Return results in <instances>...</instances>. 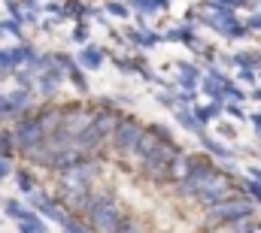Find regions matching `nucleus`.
I'll list each match as a JSON object with an SVG mask.
<instances>
[{
	"label": "nucleus",
	"instance_id": "1",
	"mask_svg": "<svg viewBox=\"0 0 261 233\" xmlns=\"http://www.w3.org/2000/svg\"><path fill=\"white\" fill-rule=\"evenodd\" d=\"M125 206L119 203V197L113 194V188H97L94 185V194H91V203L85 209V224L97 233H113L122 221H125Z\"/></svg>",
	"mask_w": 261,
	"mask_h": 233
},
{
	"label": "nucleus",
	"instance_id": "2",
	"mask_svg": "<svg viewBox=\"0 0 261 233\" xmlns=\"http://www.w3.org/2000/svg\"><path fill=\"white\" fill-rule=\"evenodd\" d=\"M258 206L246 197V194H234L210 209H203V221H200V230L206 233H219L228 224H237V221H246V218H255Z\"/></svg>",
	"mask_w": 261,
	"mask_h": 233
},
{
	"label": "nucleus",
	"instance_id": "3",
	"mask_svg": "<svg viewBox=\"0 0 261 233\" xmlns=\"http://www.w3.org/2000/svg\"><path fill=\"white\" fill-rule=\"evenodd\" d=\"M234 194H240V179L234 176L231 167L216 164V170L206 176V182L197 188L195 203L203 206V209H210V206H216V203H222V200H228V197H234Z\"/></svg>",
	"mask_w": 261,
	"mask_h": 233
},
{
	"label": "nucleus",
	"instance_id": "4",
	"mask_svg": "<svg viewBox=\"0 0 261 233\" xmlns=\"http://www.w3.org/2000/svg\"><path fill=\"white\" fill-rule=\"evenodd\" d=\"M55 176V191H79V188H94L103 176V164L100 158H82L79 164L67 167Z\"/></svg>",
	"mask_w": 261,
	"mask_h": 233
},
{
	"label": "nucleus",
	"instance_id": "5",
	"mask_svg": "<svg viewBox=\"0 0 261 233\" xmlns=\"http://www.w3.org/2000/svg\"><path fill=\"white\" fill-rule=\"evenodd\" d=\"M182 149H179V142H164L149 161H143V164H137V173L143 176L149 185H158V188H164V185H170V164H173V158L179 155Z\"/></svg>",
	"mask_w": 261,
	"mask_h": 233
},
{
	"label": "nucleus",
	"instance_id": "6",
	"mask_svg": "<svg viewBox=\"0 0 261 233\" xmlns=\"http://www.w3.org/2000/svg\"><path fill=\"white\" fill-rule=\"evenodd\" d=\"M94 121V103L88 97H79V100H67L61 103V133H67L70 139H76L82 130H88Z\"/></svg>",
	"mask_w": 261,
	"mask_h": 233
},
{
	"label": "nucleus",
	"instance_id": "7",
	"mask_svg": "<svg viewBox=\"0 0 261 233\" xmlns=\"http://www.w3.org/2000/svg\"><path fill=\"white\" fill-rule=\"evenodd\" d=\"M143 133H146V124H143L140 118L122 115L119 124H116V130H113V136H110V152H113L116 158H130Z\"/></svg>",
	"mask_w": 261,
	"mask_h": 233
},
{
	"label": "nucleus",
	"instance_id": "8",
	"mask_svg": "<svg viewBox=\"0 0 261 233\" xmlns=\"http://www.w3.org/2000/svg\"><path fill=\"white\" fill-rule=\"evenodd\" d=\"M9 130H12V139H15V152H18V158L46 139V130H43L40 118L34 115V112H28V115L15 118V121L9 124Z\"/></svg>",
	"mask_w": 261,
	"mask_h": 233
},
{
	"label": "nucleus",
	"instance_id": "9",
	"mask_svg": "<svg viewBox=\"0 0 261 233\" xmlns=\"http://www.w3.org/2000/svg\"><path fill=\"white\" fill-rule=\"evenodd\" d=\"M24 203L37 212V215H43L49 224H64L67 218H70V212H67L64 206H61V200L55 197V191H46V188H37L34 194H28L24 197Z\"/></svg>",
	"mask_w": 261,
	"mask_h": 233
},
{
	"label": "nucleus",
	"instance_id": "10",
	"mask_svg": "<svg viewBox=\"0 0 261 233\" xmlns=\"http://www.w3.org/2000/svg\"><path fill=\"white\" fill-rule=\"evenodd\" d=\"M6 100H9L12 121L37 109V94H34V91H28V88H15V85H12V88L6 91ZM12 121H9V124H12Z\"/></svg>",
	"mask_w": 261,
	"mask_h": 233
},
{
	"label": "nucleus",
	"instance_id": "11",
	"mask_svg": "<svg viewBox=\"0 0 261 233\" xmlns=\"http://www.w3.org/2000/svg\"><path fill=\"white\" fill-rule=\"evenodd\" d=\"M73 58H76V64H79L85 73H97V70L107 64L110 52H107L103 46H97V43H88V46H79V52H76Z\"/></svg>",
	"mask_w": 261,
	"mask_h": 233
},
{
	"label": "nucleus",
	"instance_id": "12",
	"mask_svg": "<svg viewBox=\"0 0 261 233\" xmlns=\"http://www.w3.org/2000/svg\"><path fill=\"white\" fill-rule=\"evenodd\" d=\"M176 67V88H182V91H197V85H200V79H203V70L197 67L195 61H176L173 64Z\"/></svg>",
	"mask_w": 261,
	"mask_h": 233
},
{
	"label": "nucleus",
	"instance_id": "13",
	"mask_svg": "<svg viewBox=\"0 0 261 233\" xmlns=\"http://www.w3.org/2000/svg\"><path fill=\"white\" fill-rule=\"evenodd\" d=\"M122 37H125V43H130L134 49H155V46L164 43V34H158L152 27H128Z\"/></svg>",
	"mask_w": 261,
	"mask_h": 233
},
{
	"label": "nucleus",
	"instance_id": "14",
	"mask_svg": "<svg viewBox=\"0 0 261 233\" xmlns=\"http://www.w3.org/2000/svg\"><path fill=\"white\" fill-rule=\"evenodd\" d=\"M200 149H203L216 164H222V167H231V164H234V158H237V152H234V149H228L222 139H216V136H210V133H206V136H200Z\"/></svg>",
	"mask_w": 261,
	"mask_h": 233
},
{
	"label": "nucleus",
	"instance_id": "15",
	"mask_svg": "<svg viewBox=\"0 0 261 233\" xmlns=\"http://www.w3.org/2000/svg\"><path fill=\"white\" fill-rule=\"evenodd\" d=\"M34 115L40 118V124H43V130L49 136V133H55L61 127V103L58 100H43V103H37Z\"/></svg>",
	"mask_w": 261,
	"mask_h": 233
},
{
	"label": "nucleus",
	"instance_id": "16",
	"mask_svg": "<svg viewBox=\"0 0 261 233\" xmlns=\"http://www.w3.org/2000/svg\"><path fill=\"white\" fill-rule=\"evenodd\" d=\"M12 182H15V191H18V197H28V194H34L37 188H40V179L34 173V167H28V164H15V170H12Z\"/></svg>",
	"mask_w": 261,
	"mask_h": 233
},
{
	"label": "nucleus",
	"instance_id": "17",
	"mask_svg": "<svg viewBox=\"0 0 261 233\" xmlns=\"http://www.w3.org/2000/svg\"><path fill=\"white\" fill-rule=\"evenodd\" d=\"M125 115L122 109H94V121H91V127L110 142V136H113V130H116V124H119V118Z\"/></svg>",
	"mask_w": 261,
	"mask_h": 233
},
{
	"label": "nucleus",
	"instance_id": "18",
	"mask_svg": "<svg viewBox=\"0 0 261 233\" xmlns=\"http://www.w3.org/2000/svg\"><path fill=\"white\" fill-rule=\"evenodd\" d=\"M9 49V61H12V70H18V67H31L37 55H40V49L34 46V43H28V40H21V43H15V46H6Z\"/></svg>",
	"mask_w": 261,
	"mask_h": 233
},
{
	"label": "nucleus",
	"instance_id": "19",
	"mask_svg": "<svg viewBox=\"0 0 261 233\" xmlns=\"http://www.w3.org/2000/svg\"><path fill=\"white\" fill-rule=\"evenodd\" d=\"M173 118H176V124H179L182 130H189L192 136H197V139H200V136H206V127L195 118L192 106H176V109H173Z\"/></svg>",
	"mask_w": 261,
	"mask_h": 233
},
{
	"label": "nucleus",
	"instance_id": "20",
	"mask_svg": "<svg viewBox=\"0 0 261 233\" xmlns=\"http://www.w3.org/2000/svg\"><path fill=\"white\" fill-rule=\"evenodd\" d=\"M192 112H195V118L206 127V124H213V121H219V118L225 115V103H195L192 106Z\"/></svg>",
	"mask_w": 261,
	"mask_h": 233
},
{
	"label": "nucleus",
	"instance_id": "21",
	"mask_svg": "<svg viewBox=\"0 0 261 233\" xmlns=\"http://www.w3.org/2000/svg\"><path fill=\"white\" fill-rule=\"evenodd\" d=\"M225 79H228V76H225ZM197 91H200V94H206V100H213V103H228L222 82H216V79H210V76H203V79H200Z\"/></svg>",
	"mask_w": 261,
	"mask_h": 233
},
{
	"label": "nucleus",
	"instance_id": "22",
	"mask_svg": "<svg viewBox=\"0 0 261 233\" xmlns=\"http://www.w3.org/2000/svg\"><path fill=\"white\" fill-rule=\"evenodd\" d=\"M24 212H28V203H24L21 197H3V203H0V215H6L9 221H21Z\"/></svg>",
	"mask_w": 261,
	"mask_h": 233
},
{
	"label": "nucleus",
	"instance_id": "23",
	"mask_svg": "<svg viewBox=\"0 0 261 233\" xmlns=\"http://www.w3.org/2000/svg\"><path fill=\"white\" fill-rule=\"evenodd\" d=\"M222 88H225V97H228V103H246V100H249V91H246L243 85H237L231 76L222 82Z\"/></svg>",
	"mask_w": 261,
	"mask_h": 233
},
{
	"label": "nucleus",
	"instance_id": "24",
	"mask_svg": "<svg viewBox=\"0 0 261 233\" xmlns=\"http://www.w3.org/2000/svg\"><path fill=\"white\" fill-rule=\"evenodd\" d=\"M0 31H3V37H9V40H15V43H21L24 40V24L18 21V18H0Z\"/></svg>",
	"mask_w": 261,
	"mask_h": 233
},
{
	"label": "nucleus",
	"instance_id": "25",
	"mask_svg": "<svg viewBox=\"0 0 261 233\" xmlns=\"http://www.w3.org/2000/svg\"><path fill=\"white\" fill-rule=\"evenodd\" d=\"M195 37V24H179V27H170V31H164V43H189Z\"/></svg>",
	"mask_w": 261,
	"mask_h": 233
},
{
	"label": "nucleus",
	"instance_id": "26",
	"mask_svg": "<svg viewBox=\"0 0 261 233\" xmlns=\"http://www.w3.org/2000/svg\"><path fill=\"white\" fill-rule=\"evenodd\" d=\"M186 176H189V152H179V155L173 158V164H170V185L182 182Z\"/></svg>",
	"mask_w": 261,
	"mask_h": 233
},
{
	"label": "nucleus",
	"instance_id": "27",
	"mask_svg": "<svg viewBox=\"0 0 261 233\" xmlns=\"http://www.w3.org/2000/svg\"><path fill=\"white\" fill-rule=\"evenodd\" d=\"M240 194H246V197L261 209V182H255L252 176H246V179L240 176Z\"/></svg>",
	"mask_w": 261,
	"mask_h": 233
},
{
	"label": "nucleus",
	"instance_id": "28",
	"mask_svg": "<svg viewBox=\"0 0 261 233\" xmlns=\"http://www.w3.org/2000/svg\"><path fill=\"white\" fill-rule=\"evenodd\" d=\"M70 43H73V46H88V43H91V27H88V21H76V24H73Z\"/></svg>",
	"mask_w": 261,
	"mask_h": 233
},
{
	"label": "nucleus",
	"instance_id": "29",
	"mask_svg": "<svg viewBox=\"0 0 261 233\" xmlns=\"http://www.w3.org/2000/svg\"><path fill=\"white\" fill-rule=\"evenodd\" d=\"M0 158H18L15 152V139H12V130L9 127H0Z\"/></svg>",
	"mask_w": 261,
	"mask_h": 233
},
{
	"label": "nucleus",
	"instance_id": "30",
	"mask_svg": "<svg viewBox=\"0 0 261 233\" xmlns=\"http://www.w3.org/2000/svg\"><path fill=\"white\" fill-rule=\"evenodd\" d=\"M225 233H261V221L258 218H246V221H237V224H228L222 227Z\"/></svg>",
	"mask_w": 261,
	"mask_h": 233
},
{
	"label": "nucleus",
	"instance_id": "31",
	"mask_svg": "<svg viewBox=\"0 0 261 233\" xmlns=\"http://www.w3.org/2000/svg\"><path fill=\"white\" fill-rule=\"evenodd\" d=\"M103 12L113 15V18H130V6L128 3H119V0H110V3L103 6Z\"/></svg>",
	"mask_w": 261,
	"mask_h": 233
},
{
	"label": "nucleus",
	"instance_id": "32",
	"mask_svg": "<svg viewBox=\"0 0 261 233\" xmlns=\"http://www.w3.org/2000/svg\"><path fill=\"white\" fill-rule=\"evenodd\" d=\"M146 127H149V130L158 136V139H164V142H176V136H173V130H170L167 124H161V121H149Z\"/></svg>",
	"mask_w": 261,
	"mask_h": 233
},
{
	"label": "nucleus",
	"instance_id": "33",
	"mask_svg": "<svg viewBox=\"0 0 261 233\" xmlns=\"http://www.w3.org/2000/svg\"><path fill=\"white\" fill-rule=\"evenodd\" d=\"M113 233H146V224L137 221V218H130V215H125V221H122Z\"/></svg>",
	"mask_w": 261,
	"mask_h": 233
},
{
	"label": "nucleus",
	"instance_id": "34",
	"mask_svg": "<svg viewBox=\"0 0 261 233\" xmlns=\"http://www.w3.org/2000/svg\"><path fill=\"white\" fill-rule=\"evenodd\" d=\"M110 61H113V67L119 70V73H125V76H130L134 73V64H130V55H110Z\"/></svg>",
	"mask_w": 261,
	"mask_h": 233
},
{
	"label": "nucleus",
	"instance_id": "35",
	"mask_svg": "<svg viewBox=\"0 0 261 233\" xmlns=\"http://www.w3.org/2000/svg\"><path fill=\"white\" fill-rule=\"evenodd\" d=\"M197 94H200V91H182V88H176V91H173L176 106H195V103H197Z\"/></svg>",
	"mask_w": 261,
	"mask_h": 233
},
{
	"label": "nucleus",
	"instance_id": "36",
	"mask_svg": "<svg viewBox=\"0 0 261 233\" xmlns=\"http://www.w3.org/2000/svg\"><path fill=\"white\" fill-rule=\"evenodd\" d=\"M216 136H222V139H237V127L231 124V121H216Z\"/></svg>",
	"mask_w": 261,
	"mask_h": 233
},
{
	"label": "nucleus",
	"instance_id": "37",
	"mask_svg": "<svg viewBox=\"0 0 261 233\" xmlns=\"http://www.w3.org/2000/svg\"><path fill=\"white\" fill-rule=\"evenodd\" d=\"M225 115L234 118V121H249L246 109H243V103H225Z\"/></svg>",
	"mask_w": 261,
	"mask_h": 233
},
{
	"label": "nucleus",
	"instance_id": "38",
	"mask_svg": "<svg viewBox=\"0 0 261 233\" xmlns=\"http://www.w3.org/2000/svg\"><path fill=\"white\" fill-rule=\"evenodd\" d=\"M155 103L164 106V109H170V112L176 109V97H173V91H158V94H155Z\"/></svg>",
	"mask_w": 261,
	"mask_h": 233
},
{
	"label": "nucleus",
	"instance_id": "39",
	"mask_svg": "<svg viewBox=\"0 0 261 233\" xmlns=\"http://www.w3.org/2000/svg\"><path fill=\"white\" fill-rule=\"evenodd\" d=\"M237 82L240 85H258V70H237Z\"/></svg>",
	"mask_w": 261,
	"mask_h": 233
},
{
	"label": "nucleus",
	"instance_id": "40",
	"mask_svg": "<svg viewBox=\"0 0 261 233\" xmlns=\"http://www.w3.org/2000/svg\"><path fill=\"white\" fill-rule=\"evenodd\" d=\"M12 170H15V161L12 158H0V182L12 179Z\"/></svg>",
	"mask_w": 261,
	"mask_h": 233
},
{
	"label": "nucleus",
	"instance_id": "41",
	"mask_svg": "<svg viewBox=\"0 0 261 233\" xmlns=\"http://www.w3.org/2000/svg\"><path fill=\"white\" fill-rule=\"evenodd\" d=\"M12 112H9V100H6V91H0V124H9Z\"/></svg>",
	"mask_w": 261,
	"mask_h": 233
},
{
	"label": "nucleus",
	"instance_id": "42",
	"mask_svg": "<svg viewBox=\"0 0 261 233\" xmlns=\"http://www.w3.org/2000/svg\"><path fill=\"white\" fill-rule=\"evenodd\" d=\"M243 24L249 27V34H261V12H252L249 18H243Z\"/></svg>",
	"mask_w": 261,
	"mask_h": 233
},
{
	"label": "nucleus",
	"instance_id": "43",
	"mask_svg": "<svg viewBox=\"0 0 261 233\" xmlns=\"http://www.w3.org/2000/svg\"><path fill=\"white\" fill-rule=\"evenodd\" d=\"M0 70L12 76V61H9V49L6 46H0Z\"/></svg>",
	"mask_w": 261,
	"mask_h": 233
},
{
	"label": "nucleus",
	"instance_id": "44",
	"mask_svg": "<svg viewBox=\"0 0 261 233\" xmlns=\"http://www.w3.org/2000/svg\"><path fill=\"white\" fill-rule=\"evenodd\" d=\"M15 230H18V233H37L31 224H28V221H15Z\"/></svg>",
	"mask_w": 261,
	"mask_h": 233
},
{
	"label": "nucleus",
	"instance_id": "45",
	"mask_svg": "<svg viewBox=\"0 0 261 233\" xmlns=\"http://www.w3.org/2000/svg\"><path fill=\"white\" fill-rule=\"evenodd\" d=\"M249 100H258V103H261V85H255V88L249 91Z\"/></svg>",
	"mask_w": 261,
	"mask_h": 233
},
{
	"label": "nucleus",
	"instance_id": "46",
	"mask_svg": "<svg viewBox=\"0 0 261 233\" xmlns=\"http://www.w3.org/2000/svg\"><path fill=\"white\" fill-rule=\"evenodd\" d=\"M249 176H252L255 182H261V167H249Z\"/></svg>",
	"mask_w": 261,
	"mask_h": 233
},
{
	"label": "nucleus",
	"instance_id": "47",
	"mask_svg": "<svg viewBox=\"0 0 261 233\" xmlns=\"http://www.w3.org/2000/svg\"><path fill=\"white\" fill-rule=\"evenodd\" d=\"M255 139L261 142V124H255Z\"/></svg>",
	"mask_w": 261,
	"mask_h": 233
},
{
	"label": "nucleus",
	"instance_id": "48",
	"mask_svg": "<svg viewBox=\"0 0 261 233\" xmlns=\"http://www.w3.org/2000/svg\"><path fill=\"white\" fill-rule=\"evenodd\" d=\"M252 3H255V6H258V12H261V0H252Z\"/></svg>",
	"mask_w": 261,
	"mask_h": 233
},
{
	"label": "nucleus",
	"instance_id": "49",
	"mask_svg": "<svg viewBox=\"0 0 261 233\" xmlns=\"http://www.w3.org/2000/svg\"><path fill=\"white\" fill-rule=\"evenodd\" d=\"M3 40H6V37H3V31H0V43H3Z\"/></svg>",
	"mask_w": 261,
	"mask_h": 233
},
{
	"label": "nucleus",
	"instance_id": "50",
	"mask_svg": "<svg viewBox=\"0 0 261 233\" xmlns=\"http://www.w3.org/2000/svg\"><path fill=\"white\" fill-rule=\"evenodd\" d=\"M258 85H261V70H258Z\"/></svg>",
	"mask_w": 261,
	"mask_h": 233
},
{
	"label": "nucleus",
	"instance_id": "51",
	"mask_svg": "<svg viewBox=\"0 0 261 233\" xmlns=\"http://www.w3.org/2000/svg\"><path fill=\"white\" fill-rule=\"evenodd\" d=\"M258 158H261V152H258Z\"/></svg>",
	"mask_w": 261,
	"mask_h": 233
},
{
	"label": "nucleus",
	"instance_id": "52",
	"mask_svg": "<svg viewBox=\"0 0 261 233\" xmlns=\"http://www.w3.org/2000/svg\"><path fill=\"white\" fill-rule=\"evenodd\" d=\"M0 185H3V182H0Z\"/></svg>",
	"mask_w": 261,
	"mask_h": 233
}]
</instances>
